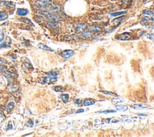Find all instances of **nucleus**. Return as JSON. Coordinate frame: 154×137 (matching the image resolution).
I'll return each instance as SVG.
<instances>
[{
	"label": "nucleus",
	"instance_id": "nucleus-1",
	"mask_svg": "<svg viewBox=\"0 0 154 137\" xmlns=\"http://www.w3.org/2000/svg\"><path fill=\"white\" fill-rule=\"evenodd\" d=\"M47 74H48V75L44 78L43 84L49 82H56L57 80V75L58 74V71H51L49 73H47Z\"/></svg>",
	"mask_w": 154,
	"mask_h": 137
},
{
	"label": "nucleus",
	"instance_id": "nucleus-2",
	"mask_svg": "<svg viewBox=\"0 0 154 137\" xmlns=\"http://www.w3.org/2000/svg\"><path fill=\"white\" fill-rule=\"evenodd\" d=\"M44 16L46 18L48 19V20H51V21H57L61 20V18L59 15H54V14L51 13H48L47 15H45Z\"/></svg>",
	"mask_w": 154,
	"mask_h": 137
},
{
	"label": "nucleus",
	"instance_id": "nucleus-3",
	"mask_svg": "<svg viewBox=\"0 0 154 137\" xmlns=\"http://www.w3.org/2000/svg\"><path fill=\"white\" fill-rule=\"evenodd\" d=\"M74 52L73 50H66L63 51L61 53V56L63 58L67 59H69L70 57H71L74 55Z\"/></svg>",
	"mask_w": 154,
	"mask_h": 137
},
{
	"label": "nucleus",
	"instance_id": "nucleus-4",
	"mask_svg": "<svg viewBox=\"0 0 154 137\" xmlns=\"http://www.w3.org/2000/svg\"><path fill=\"white\" fill-rule=\"evenodd\" d=\"M124 19V16H121V17L117 18L114 19L113 21H111V22H110V25H113V26H118V25H120L122 23V22L123 21Z\"/></svg>",
	"mask_w": 154,
	"mask_h": 137
},
{
	"label": "nucleus",
	"instance_id": "nucleus-5",
	"mask_svg": "<svg viewBox=\"0 0 154 137\" xmlns=\"http://www.w3.org/2000/svg\"><path fill=\"white\" fill-rule=\"evenodd\" d=\"M131 38V34L128 32H125V33H122V34H119L117 37V39L119 40L122 41H125L128 40Z\"/></svg>",
	"mask_w": 154,
	"mask_h": 137
},
{
	"label": "nucleus",
	"instance_id": "nucleus-6",
	"mask_svg": "<svg viewBox=\"0 0 154 137\" xmlns=\"http://www.w3.org/2000/svg\"><path fill=\"white\" fill-rule=\"evenodd\" d=\"M36 2L39 6H45L51 4L53 2V0H38Z\"/></svg>",
	"mask_w": 154,
	"mask_h": 137
},
{
	"label": "nucleus",
	"instance_id": "nucleus-7",
	"mask_svg": "<svg viewBox=\"0 0 154 137\" xmlns=\"http://www.w3.org/2000/svg\"><path fill=\"white\" fill-rule=\"evenodd\" d=\"M88 30L90 32H99L101 31L102 30V28L99 26H97V25H89L88 27Z\"/></svg>",
	"mask_w": 154,
	"mask_h": 137
},
{
	"label": "nucleus",
	"instance_id": "nucleus-8",
	"mask_svg": "<svg viewBox=\"0 0 154 137\" xmlns=\"http://www.w3.org/2000/svg\"><path fill=\"white\" fill-rule=\"evenodd\" d=\"M95 103V102L93 100L91 99V98H87V99L84 100L83 102V105L84 106H89L93 105Z\"/></svg>",
	"mask_w": 154,
	"mask_h": 137
},
{
	"label": "nucleus",
	"instance_id": "nucleus-9",
	"mask_svg": "<svg viewBox=\"0 0 154 137\" xmlns=\"http://www.w3.org/2000/svg\"><path fill=\"white\" fill-rule=\"evenodd\" d=\"M87 25L84 23H81V24H79L77 25V31L79 32H81L84 31L86 29Z\"/></svg>",
	"mask_w": 154,
	"mask_h": 137
},
{
	"label": "nucleus",
	"instance_id": "nucleus-10",
	"mask_svg": "<svg viewBox=\"0 0 154 137\" xmlns=\"http://www.w3.org/2000/svg\"><path fill=\"white\" fill-rule=\"evenodd\" d=\"M29 11L25 9H18L17 11V14L19 16H25L29 13Z\"/></svg>",
	"mask_w": 154,
	"mask_h": 137
},
{
	"label": "nucleus",
	"instance_id": "nucleus-11",
	"mask_svg": "<svg viewBox=\"0 0 154 137\" xmlns=\"http://www.w3.org/2000/svg\"><path fill=\"white\" fill-rule=\"evenodd\" d=\"M38 46V47H39L40 48H41V49L45 50L48 51V52H54L53 50L51 49V48H50V47H48V46L45 45H44V44H43V43H39Z\"/></svg>",
	"mask_w": 154,
	"mask_h": 137
},
{
	"label": "nucleus",
	"instance_id": "nucleus-12",
	"mask_svg": "<svg viewBox=\"0 0 154 137\" xmlns=\"http://www.w3.org/2000/svg\"><path fill=\"white\" fill-rule=\"evenodd\" d=\"M8 18V15L4 11H0V21H4Z\"/></svg>",
	"mask_w": 154,
	"mask_h": 137
},
{
	"label": "nucleus",
	"instance_id": "nucleus-13",
	"mask_svg": "<svg viewBox=\"0 0 154 137\" xmlns=\"http://www.w3.org/2000/svg\"><path fill=\"white\" fill-rule=\"evenodd\" d=\"M127 13V11H118V12H114L111 13L110 14V15L112 17H115V16H120L122 15H125V14Z\"/></svg>",
	"mask_w": 154,
	"mask_h": 137
},
{
	"label": "nucleus",
	"instance_id": "nucleus-14",
	"mask_svg": "<svg viewBox=\"0 0 154 137\" xmlns=\"http://www.w3.org/2000/svg\"><path fill=\"white\" fill-rule=\"evenodd\" d=\"M116 109L119 111H126L128 109V106L125 105H119L116 106Z\"/></svg>",
	"mask_w": 154,
	"mask_h": 137
},
{
	"label": "nucleus",
	"instance_id": "nucleus-15",
	"mask_svg": "<svg viewBox=\"0 0 154 137\" xmlns=\"http://www.w3.org/2000/svg\"><path fill=\"white\" fill-rule=\"evenodd\" d=\"M1 3L2 4H4V6H7V7H15V4L14 2H13L12 1H4L1 2Z\"/></svg>",
	"mask_w": 154,
	"mask_h": 137
},
{
	"label": "nucleus",
	"instance_id": "nucleus-16",
	"mask_svg": "<svg viewBox=\"0 0 154 137\" xmlns=\"http://www.w3.org/2000/svg\"><path fill=\"white\" fill-rule=\"evenodd\" d=\"M92 33L91 32H86L83 33L81 34V38H84V39H86V38H89L92 36Z\"/></svg>",
	"mask_w": 154,
	"mask_h": 137
},
{
	"label": "nucleus",
	"instance_id": "nucleus-17",
	"mask_svg": "<svg viewBox=\"0 0 154 137\" xmlns=\"http://www.w3.org/2000/svg\"><path fill=\"white\" fill-rule=\"evenodd\" d=\"M65 39L67 41H71V40H76L78 39V36L77 35H69L66 36L65 37Z\"/></svg>",
	"mask_w": 154,
	"mask_h": 137
},
{
	"label": "nucleus",
	"instance_id": "nucleus-18",
	"mask_svg": "<svg viewBox=\"0 0 154 137\" xmlns=\"http://www.w3.org/2000/svg\"><path fill=\"white\" fill-rule=\"evenodd\" d=\"M58 23L57 22H49L47 24V27L48 28H52V27H56L58 25Z\"/></svg>",
	"mask_w": 154,
	"mask_h": 137
},
{
	"label": "nucleus",
	"instance_id": "nucleus-19",
	"mask_svg": "<svg viewBox=\"0 0 154 137\" xmlns=\"http://www.w3.org/2000/svg\"><path fill=\"white\" fill-rule=\"evenodd\" d=\"M148 107V106L147 105H144V104H140V105H135L134 106H132V107L134 109H144L146 108V107Z\"/></svg>",
	"mask_w": 154,
	"mask_h": 137
},
{
	"label": "nucleus",
	"instance_id": "nucleus-20",
	"mask_svg": "<svg viewBox=\"0 0 154 137\" xmlns=\"http://www.w3.org/2000/svg\"><path fill=\"white\" fill-rule=\"evenodd\" d=\"M69 95L68 94H61L60 98L64 103H66L69 100Z\"/></svg>",
	"mask_w": 154,
	"mask_h": 137
},
{
	"label": "nucleus",
	"instance_id": "nucleus-21",
	"mask_svg": "<svg viewBox=\"0 0 154 137\" xmlns=\"http://www.w3.org/2000/svg\"><path fill=\"white\" fill-rule=\"evenodd\" d=\"M143 14L144 15H147V16H153L154 11L153 9L145 10V11H143Z\"/></svg>",
	"mask_w": 154,
	"mask_h": 137
},
{
	"label": "nucleus",
	"instance_id": "nucleus-22",
	"mask_svg": "<svg viewBox=\"0 0 154 137\" xmlns=\"http://www.w3.org/2000/svg\"><path fill=\"white\" fill-rule=\"evenodd\" d=\"M20 21L21 22H22L25 23V24H29V25H33V23H32V22L31 21V20H29V18H22L20 20Z\"/></svg>",
	"mask_w": 154,
	"mask_h": 137
},
{
	"label": "nucleus",
	"instance_id": "nucleus-23",
	"mask_svg": "<svg viewBox=\"0 0 154 137\" xmlns=\"http://www.w3.org/2000/svg\"><path fill=\"white\" fill-rule=\"evenodd\" d=\"M53 89L56 92H63L65 91V88L61 86H56L54 87Z\"/></svg>",
	"mask_w": 154,
	"mask_h": 137
},
{
	"label": "nucleus",
	"instance_id": "nucleus-24",
	"mask_svg": "<svg viewBox=\"0 0 154 137\" xmlns=\"http://www.w3.org/2000/svg\"><path fill=\"white\" fill-rule=\"evenodd\" d=\"M10 47V42L5 41L0 44V48H8Z\"/></svg>",
	"mask_w": 154,
	"mask_h": 137
},
{
	"label": "nucleus",
	"instance_id": "nucleus-25",
	"mask_svg": "<svg viewBox=\"0 0 154 137\" xmlns=\"http://www.w3.org/2000/svg\"><path fill=\"white\" fill-rule=\"evenodd\" d=\"M124 100L123 98H113L112 100V103L114 104H116L118 103H121V102H124Z\"/></svg>",
	"mask_w": 154,
	"mask_h": 137
},
{
	"label": "nucleus",
	"instance_id": "nucleus-26",
	"mask_svg": "<svg viewBox=\"0 0 154 137\" xmlns=\"http://www.w3.org/2000/svg\"><path fill=\"white\" fill-rule=\"evenodd\" d=\"M100 92L102 93H104L105 94H107V95H113V96H116V97H118V95L117 94H114V93H111V92H108V91H100Z\"/></svg>",
	"mask_w": 154,
	"mask_h": 137
},
{
	"label": "nucleus",
	"instance_id": "nucleus-27",
	"mask_svg": "<svg viewBox=\"0 0 154 137\" xmlns=\"http://www.w3.org/2000/svg\"><path fill=\"white\" fill-rule=\"evenodd\" d=\"M14 107V103L13 102H10L7 105V109L9 110V111H11L12 110V109Z\"/></svg>",
	"mask_w": 154,
	"mask_h": 137
},
{
	"label": "nucleus",
	"instance_id": "nucleus-28",
	"mask_svg": "<svg viewBox=\"0 0 154 137\" xmlns=\"http://www.w3.org/2000/svg\"><path fill=\"white\" fill-rule=\"evenodd\" d=\"M4 39V34L2 30L0 31V42H1Z\"/></svg>",
	"mask_w": 154,
	"mask_h": 137
},
{
	"label": "nucleus",
	"instance_id": "nucleus-29",
	"mask_svg": "<svg viewBox=\"0 0 154 137\" xmlns=\"http://www.w3.org/2000/svg\"><path fill=\"white\" fill-rule=\"evenodd\" d=\"M99 112H101V113H115L116 112V111L115 110H106V111H100Z\"/></svg>",
	"mask_w": 154,
	"mask_h": 137
},
{
	"label": "nucleus",
	"instance_id": "nucleus-30",
	"mask_svg": "<svg viewBox=\"0 0 154 137\" xmlns=\"http://www.w3.org/2000/svg\"><path fill=\"white\" fill-rule=\"evenodd\" d=\"M27 126L29 127H33L34 126V122H33V120H29V121H27Z\"/></svg>",
	"mask_w": 154,
	"mask_h": 137
},
{
	"label": "nucleus",
	"instance_id": "nucleus-31",
	"mask_svg": "<svg viewBox=\"0 0 154 137\" xmlns=\"http://www.w3.org/2000/svg\"><path fill=\"white\" fill-rule=\"evenodd\" d=\"M6 74H7V75H9L11 77H18L17 75H16V74L14 73H11V72H9V71H6Z\"/></svg>",
	"mask_w": 154,
	"mask_h": 137
},
{
	"label": "nucleus",
	"instance_id": "nucleus-32",
	"mask_svg": "<svg viewBox=\"0 0 154 137\" xmlns=\"http://www.w3.org/2000/svg\"><path fill=\"white\" fill-rule=\"evenodd\" d=\"M7 68V66H4V65H0V71H5V70H6Z\"/></svg>",
	"mask_w": 154,
	"mask_h": 137
},
{
	"label": "nucleus",
	"instance_id": "nucleus-33",
	"mask_svg": "<svg viewBox=\"0 0 154 137\" xmlns=\"http://www.w3.org/2000/svg\"><path fill=\"white\" fill-rule=\"evenodd\" d=\"M11 129H13V126H12V125H11V121H9L8 126H7V130H11Z\"/></svg>",
	"mask_w": 154,
	"mask_h": 137
},
{
	"label": "nucleus",
	"instance_id": "nucleus-34",
	"mask_svg": "<svg viewBox=\"0 0 154 137\" xmlns=\"http://www.w3.org/2000/svg\"><path fill=\"white\" fill-rule=\"evenodd\" d=\"M147 37L148 38H149L151 40H153L154 39V34L153 33H149V34H147Z\"/></svg>",
	"mask_w": 154,
	"mask_h": 137
},
{
	"label": "nucleus",
	"instance_id": "nucleus-35",
	"mask_svg": "<svg viewBox=\"0 0 154 137\" xmlns=\"http://www.w3.org/2000/svg\"><path fill=\"white\" fill-rule=\"evenodd\" d=\"M74 102H75V104L77 105H79L81 103V100L79 99H75Z\"/></svg>",
	"mask_w": 154,
	"mask_h": 137
},
{
	"label": "nucleus",
	"instance_id": "nucleus-36",
	"mask_svg": "<svg viewBox=\"0 0 154 137\" xmlns=\"http://www.w3.org/2000/svg\"><path fill=\"white\" fill-rule=\"evenodd\" d=\"M84 111V109H78V111H77L76 113L77 114H79V113H81V112H83Z\"/></svg>",
	"mask_w": 154,
	"mask_h": 137
},
{
	"label": "nucleus",
	"instance_id": "nucleus-37",
	"mask_svg": "<svg viewBox=\"0 0 154 137\" xmlns=\"http://www.w3.org/2000/svg\"><path fill=\"white\" fill-rule=\"evenodd\" d=\"M137 114V116H146V114H143V113H137V114Z\"/></svg>",
	"mask_w": 154,
	"mask_h": 137
},
{
	"label": "nucleus",
	"instance_id": "nucleus-38",
	"mask_svg": "<svg viewBox=\"0 0 154 137\" xmlns=\"http://www.w3.org/2000/svg\"><path fill=\"white\" fill-rule=\"evenodd\" d=\"M0 117H2V114H1V112H0Z\"/></svg>",
	"mask_w": 154,
	"mask_h": 137
},
{
	"label": "nucleus",
	"instance_id": "nucleus-39",
	"mask_svg": "<svg viewBox=\"0 0 154 137\" xmlns=\"http://www.w3.org/2000/svg\"><path fill=\"white\" fill-rule=\"evenodd\" d=\"M142 1H146V0H142Z\"/></svg>",
	"mask_w": 154,
	"mask_h": 137
},
{
	"label": "nucleus",
	"instance_id": "nucleus-40",
	"mask_svg": "<svg viewBox=\"0 0 154 137\" xmlns=\"http://www.w3.org/2000/svg\"><path fill=\"white\" fill-rule=\"evenodd\" d=\"M1 2H0V6H1Z\"/></svg>",
	"mask_w": 154,
	"mask_h": 137
}]
</instances>
